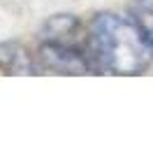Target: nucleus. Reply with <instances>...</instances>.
<instances>
[{
	"instance_id": "nucleus-1",
	"label": "nucleus",
	"mask_w": 153,
	"mask_h": 156,
	"mask_svg": "<svg viewBox=\"0 0 153 156\" xmlns=\"http://www.w3.org/2000/svg\"><path fill=\"white\" fill-rule=\"evenodd\" d=\"M88 28L102 70L114 75H141L153 61L130 14L121 16L116 12H100L90 19Z\"/></svg>"
},
{
	"instance_id": "nucleus-2",
	"label": "nucleus",
	"mask_w": 153,
	"mask_h": 156,
	"mask_svg": "<svg viewBox=\"0 0 153 156\" xmlns=\"http://www.w3.org/2000/svg\"><path fill=\"white\" fill-rule=\"evenodd\" d=\"M37 61L42 70L56 72V75H100V65L95 58L83 49L53 42V40H39Z\"/></svg>"
},
{
	"instance_id": "nucleus-3",
	"label": "nucleus",
	"mask_w": 153,
	"mask_h": 156,
	"mask_svg": "<svg viewBox=\"0 0 153 156\" xmlns=\"http://www.w3.org/2000/svg\"><path fill=\"white\" fill-rule=\"evenodd\" d=\"M0 72L2 75H42V65L37 61V54H32L23 42L19 40H5L0 42Z\"/></svg>"
},
{
	"instance_id": "nucleus-4",
	"label": "nucleus",
	"mask_w": 153,
	"mask_h": 156,
	"mask_svg": "<svg viewBox=\"0 0 153 156\" xmlns=\"http://www.w3.org/2000/svg\"><path fill=\"white\" fill-rule=\"evenodd\" d=\"M130 16H132L134 26L139 28L141 40L146 42L148 51L153 56V0H132Z\"/></svg>"
}]
</instances>
